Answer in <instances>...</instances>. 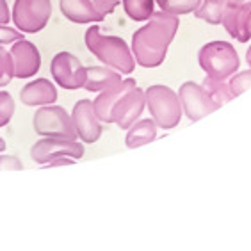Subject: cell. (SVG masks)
Masks as SVG:
<instances>
[{"label":"cell","mask_w":251,"mask_h":251,"mask_svg":"<svg viewBox=\"0 0 251 251\" xmlns=\"http://www.w3.org/2000/svg\"><path fill=\"white\" fill-rule=\"evenodd\" d=\"M146 107L151 114V120L157 123L159 128H175L182 120V105L178 95L168 86L157 84L150 86L145 91Z\"/></svg>","instance_id":"277c9868"},{"label":"cell","mask_w":251,"mask_h":251,"mask_svg":"<svg viewBox=\"0 0 251 251\" xmlns=\"http://www.w3.org/2000/svg\"><path fill=\"white\" fill-rule=\"evenodd\" d=\"M87 50L105 66L120 72L121 75H130L135 68V59L125 39L118 36H107L100 32V27L93 25L84 36Z\"/></svg>","instance_id":"7a4b0ae2"},{"label":"cell","mask_w":251,"mask_h":251,"mask_svg":"<svg viewBox=\"0 0 251 251\" xmlns=\"http://www.w3.org/2000/svg\"><path fill=\"white\" fill-rule=\"evenodd\" d=\"M246 63L250 64V68H251V47L248 49V52H246Z\"/></svg>","instance_id":"1f68e13d"},{"label":"cell","mask_w":251,"mask_h":251,"mask_svg":"<svg viewBox=\"0 0 251 251\" xmlns=\"http://www.w3.org/2000/svg\"><path fill=\"white\" fill-rule=\"evenodd\" d=\"M228 84H230V91H232L233 98L241 97L242 93L248 91L251 87V70H246V72H241V73H237V75H233Z\"/></svg>","instance_id":"d4e9b609"},{"label":"cell","mask_w":251,"mask_h":251,"mask_svg":"<svg viewBox=\"0 0 251 251\" xmlns=\"http://www.w3.org/2000/svg\"><path fill=\"white\" fill-rule=\"evenodd\" d=\"M72 120L77 130V137H80L86 145H93L100 139L101 123L95 112L91 100H78L73 107Z\"/></svg>","instance_id":"8fae6325"},{"label":"cell","mask_w":251,"mask_h":251,"mask_svg":"<svg viewBox=\"0 0 251 251\" xmlns=\"http://www.w3.org/2000/svg\"><path fill=\"white\" fill-rule=\"evenodd\" d=\"M198 64L208 77L226 80L239 70V53L228 41H210L198 53Z\"/></svg>","instance_id":"3957f363"},{"label":"cell","mask_w":251,"mask_h":251,"mask_svg":"<svg viewBox=\"0 0 251 251\" xmlns=\"http://www.w3.org/2000/svg\"><path fill=\"white\" fill-rule=\"evenodd\" d=\"M91 2H93V5H95V7H97V9L100 11L103 16L114 13V9H116L118 5H120V0H91Z\"/></svg>","instance_id":"83f0119b"},{"label":"cell","mask_w":251,"mask_h":251,"mask_svg":"<svg viewBox=\"0 0 251 251\" xmlns=\"http://www.w3.org/2000/svg\"><path fill=\"white\" fill-rule=\"evenodd\" d=\"M61 13L73 24H89L101 22L105 16L93 5L91 0H61L59 2Z\"/></svg>","instance_id":"2e32d148"},{"label":"cell","mask_w":251,"mask_h":251,"mask_svg":"<svg viewBox=\"0 0 251 251\" xmlns=\"http://www.w3.org/2000/svg\"><path fill=\"white\" fill-rule=\"evenodd\" d=\"M13 78V57L7 49L0 45V87H5Z\"/></svg>","instance_id":"603a6c76"},{"label":"cell","mask_w":251,"mask_h":251,"mask_svg":"<svg viewBox=\"0 0 251 251\" xmlns=\"http://www.w3.org/2000/svg\"><path fill=\"white\" fill-rule=\"evenodd\" d=\"M9 52L13 57V77L29 78L39 72L41 53L34 43H30L27 39H18L13 43Z\"/></svg>","instance_id":"7c38bea8"},{"label":"cell","mask_w":251,"mask_h":251,"mask_svg":"<svg viewBox=\"0 0 251 251\" xmlns=\"http://www.w3.org/2000/svg\"><path fill=\"white\" fill-rule=\"evenodd\" d=\"M146 107V95L143 89L134 87L132 91L120 98L111 111V123H116L120 128L128 130L139 120Z\"/></svg>","instance_id":"30bf717a"},{"label":"cell","mask_w":251,"mask_h":251,"mask_svg":"<svg viewBox=\"0 0 251 251\" xmlns=\"http://www.w3.org/2000/svg\"><path fill=\"white\" fill-rule=\"evenodd\" d=\"M15 116V100L7 91H0V128L9 125Z\"/></svg>","instance_id":"cb8c5ba5"},{"label":"cell","mask_w":251,"mask_h":251,"mask_svg":"<svg viewBox=\"0 0 251 251\" xmlns=\"http://www.w3.org/2000/svg\"><path fill=\"white\" fill-rule=\"evenodd\" d=\"M121 82V73L109 66H89L86 68L84 89L93 93H100L107 87Z\"/></svg>","instance_id":"e0dca14e"},{"label":"cell","mask_w":251,"mask_h":251,"mask_svg":"<svg viewBox=\"0 0 251 251\" xmlns=\"http://www.w3.org/2000/svg\"><path fill=\"white\" fill-rule=\"evenodd\" d=\"M25 34L18 29H13V27H7L5 24H0V45H9L15 43L18 39H24Z\"/></svg>","instance_id":"484cf974"},{"label":"cell","mask_w":251,"mask_h":251,"mask_svg":"<svg viewBox=\"0 0 251 251\" xmlns=\"http://www.w3.org/2000/svg\"><path fill=\"white\" fill-rule=\"evenodd\" d=\"M4 150H5V141L0 137V153H4Z\"/></svg>","instance_id":"d6a6232c"},{"label":"cell","mask_w":251,"mask_h":251,"mask_svg":"<svg viewBox=\"0 0 251 251\" xmlns=\"http://www.w3.org/2000/svg\"><path fill=\"white\" fill-rule=\"evenodd\" d=\"M178 98L182 111L185 112V116L191 121H200L205 116H208L210 112L218 111L219 105L214 103L201 84L196 82H185L180 86L178 89Z\"/></svg>","instance_id":"ba28073f"},{"label":"cell","mask_w":251,"mask_h":251,"mask_svg":"<svg viewBox=\"0 0 251 251\" xmlns=\"http://www.w3.org/2000/svg\"><path fill=\"white\" fill-rule=\"evenodd\" d=\"M68 164H75V159L72 157H57V159L50 160L47 164H43V168H53V166H68Z\"/></svg>","instance_id":"f1b7e54d"},{"label":"cell","mask_w":251,"mask_h":251,"mask_svg":"<svg viewBox=\"0 0 251 251\" xmlns=\"http://www.w3.org/2000/svg\"><path fill=\"white\" fill-rule=\"evenodd\" d=\"M203 89L210 95V98L214 100L216 105H225L226 101L233 100V95L230 91V84H226L225 80H219V78H214V77H207L205 80L201 82Z\"/></svg>","instance_id":"ffe728a7"},{"label":"cell","mask_w":251,"mask_h":251,"mask_svg":"<svg viewBox=\"0 0 251 251\" xmlns=\"http://www.w3.org/2000/svg\"><path fill=\"white\" fill-rule=\"evenodd\" d=\"M178 30V18L164 11L153 13L132 36V53L143 68H157L164 63L166 53Z\"/></svg>","instance_id":"6da1fadb"},{"label":"cell","mask_w":251,"mask_h":251,"mask_svg":"<svg viewBox=\"0 0 251 251\" xmlns=\"http://www.w3.org/2000/svg\"><path fill=\"white\" fill-rule=\"evenodd\" d=\"M155 2L164 13L175 16L194 13L201 5V0H155Z\"/></svg>","instance_id":"7402d4cb"},{"label":"cell","mask_w":251,"mask_h":251,"mask_svg":"<svg viewBox=\"0 0 251 251\" xmlns=\"http://www.w3.org/2000/svg\"><path fill=\"white\" fill-rule=\"evenodd\" d=\"M134 87H135L134 78H125V80L121 78V82L100 91V95L93 100V107H95V112H97L98 120L103 121V123H111V111H112V107H114V103H116L123 95L132 91Z\"/></svg>","instance_id":"5bb4252c"},{"label":"cell","mask_w":251,"mask_h":251,"mask_svg":"<svg viewBox=\"0 0 251 251\" xmlns=\"http://www.w3.org/2000/svg\"><path fill=\"white\" fill-rule=\"evenodd\" d=\"M246 32L251 36V13H250V16H248V20H246Z\"/></svg>","instance_id":"4dcf8cb0"},{"label":"cell","mask_w":251,"mask_h":251,"mask_svg":"<svg viewBox=\"0 0 251 251\" xmlns=\"http://www.w3.org/2000/svg\"><path fill=\"white\" fill-rule=\"evenodd\" d=\"M30 157L34 162H38L41 166L57 159V157H72V159L78 160L84 157V146L77 141L45 137L30 148Z\"/></svg>","instance_id":"9c48e42d"},{"label":"cell","mask_w":251,"mask_h":251,"mask_svg":"<svg viewBox=\"0 0 251 251\" xmlns=\"http://www.w3.org/2000/svg\"><path fill=\"white\" fill-rule=\"evenodd\" d=\"M233 2H237V0H205L198 9L194 11V15H196V18L205 20L207 24L218 25L223 22V16Z\"/></svg>","instance_id":"d6986e66"},{"label":"cell","mask_w":251,"mask_h":251,"mask_svg":"<svg viewBox=\"0 0 251 251\" xmlns=\"http://www.w3.org/2000/svg\"><path fill=\"white\" fill-rule=\"evenodd\" d=\"M52 16L50 0H15L11 18L15 27L24 34H36L43 30Z\"/></svg>","instance_id":"8992f818"},{"label":"cell","mask_w":251,"mask_h":251,"mask_svg":"<svg viewBox=\"0 0 251 251\" xmlns=\"http://www.w3.org/2000/svg\"><path fill=\"white\" fill-rule=\"evenodd\" d=\"M123 9L134 22H145L155 13V4L153 0H123Z\"/></svg>","instance_id":"44dd1931"},{"label":"cell","mask_w":251,"mask_h":251,"mask_svg":"<svg viewBox=\"0 0 251 251\" xmlns=\"http://www.w3.org/2000/svg\"><path fill=\"white\" fill-rule=\"evenodd\" d=\"M59 93L49 78H36L32 82L25 84L20 91V100L27 107L52 105L57 101Z\"/></svg>","instance_id":"9a60e30c"},{"label":"cell","mask_w":251,"mask_h":251,"mask_svg":"<svg viewBox=\"0 0 251 251\" xmlns=\"http://www.w3.org/2000/svg\"><path fill=\"white\" fill-rule=\"evenodd\" d=\"M7 22H11L9 5L5 0H0V24H7Z\"/></svg>","instance_id":"f546056e"},{"label":"cell","mask_w":251,"mask_h":251,"mask_svg":"<svg viewBox=\"0 0 251 251\" xmlns=\"http://www.w3.org/2000/svg\"><path fill=\"white\" fill-rule=\"evenodd\" d=\"M157 139V123L153 120H137L128 128V134L125 137L126 148H141Z\"/></svg>","instance_id":"ac0fdd59"},{"label":"cell","mask_w":251,"mask_h":251,"mask_svg":"<svg viewBox=\"0 0 251 251\" xmlns=\"http://www.w3.org/2000/svg\"><path fill=\"white\" fill-rule=\"evenodd\" d=\"M251 13V0H237L226 9L225 16H223V27L226 29V32L232 36L233 39L246 43L251 38L246 32V20Z\"/></svg>","instance_id":"4fadbf2b"},{"label":"cell","mask_w":251,"mask_h":251,"mask_svg":"<svg viewBox=\"0 0 251 251\" xmlns=\"http://www.w3.org/2000/svg\"><path fill=\"white\" fill-rule=\"evenodd\" d=\"M0 169H9V171H20L24 169V164L18 157L13 155H2L0 153Z\"/></svg>","instance_id":"4316f807"},{"label":"cell","mask_w":251,"mask_h":251,"mask_svg":"<svg viewBox=\"0 0 251 251\" xmlns=\"http://www.w3.org/2000/svg\"><path fill=\"white\" fill-rule=\"evenodd\" d=\"M50 73L59 87L63 89H80L86 80V68L82 66L80 59L70 52H59L50 63Z\"/></svg>","instance_id":"52a82bcc"},{"label":"cell","mask_w":251,"mask_h":251,"mask_svg":"<svg viewBox=\"0 0 251 251\" xmlns=\"http://www.w3.org/2000/svg\"><path fill=\"white\" fill-rule=\"evenodd\" d=\"M34 130L41 137H57V139H77V130L72 116L64 107L43 105L34 114Z\"/></svg>","instance_id":"5b68a950"}]
</instances>
